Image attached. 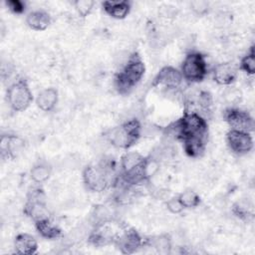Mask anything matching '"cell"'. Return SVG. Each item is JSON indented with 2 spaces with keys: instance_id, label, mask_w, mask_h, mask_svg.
Returning <instances> with one entry per match:
<instances>
[{
  "instance_id": "ba28073f",
  "label": "cell",
  "mask_w": 255,
  "mask_h": 255,
  "mask_svg": "<svg viewBox=\"0 0 255 255\" xmlns=\"http://www.w3.org/2000/svg\"><path fill=\"white\" fill-rule=\"evenodd\" d=\"M223 119L228 124L231 129L245 132L254 130V120L251 115L241 109L230 107L223 112Z\"/></svg>"
},
{
  "instance_id": "8992f818",
  "label": "cell",
  "mask_w": 255,
  "mask_h": 255,
  "mask_svg": "<svg viewBox=\"0 0 255 255\" xmlns=\"http://www.w3.org/2000/svg\"><path fill=\"white\" fill-rule=\"evenodd\" d=\"M23 211L24 214L34 222L50 218V211L46 203V195L42 188L34 187L28 191Z\"/></svg>"
},
{
  "instance_id": "d6a6232c",
  "label": "cell",
  "mask_w": 255,
  "mask_h": 255,
  "mask_svg": "<svg viewBox=\"0 0 255 255\" xmlns=\"http://www.w3.org/2000/svg\"><path fill=\"white\" fill-rule=\"evenodd\" d=\"M5 3L8 9L14 14H22L26 10V4L21 0H8Z\"/></svg>"
},
{
  "instance_id": "7a4b0ae2",
  "label": "cell",
  "mask_w": 255,
  "mask_h": 255,
  "mask_svg": "<svg viewBox=\"0 0 255 255\" xmlns=\"http://www.w3.org/2000/svg\"><path fill=\"white\" fill-rule=\"evenodd\" d=\"M207 122L196 112L185 110L182 117L167 127L166 130L176 138L182 140L189 136H207Z\"/></svg>"
},
{
  "instance_id": "cb8c5ba5",
  "label": "cell",
  "mask_w": 255,
  "mask_h": 255,
  "mask_svg": "<svg viewBox=\"0 0 255 255\" xmlns=\"http://www.w3.org/2000/svg\"><path fill=\"white\" fill-rule=\"evenodd\" d=\"M233 214L242 220H249L254 216L253 205L247 199H240L232 206Z\"/></svg>"
},
{
  "instance_id": "f1b7e54d",
  "label": "cell",
  "mask_w": 255,
  "mask_h": 255,
  "mask_svg": "<svg viewBox=\"0 0 255 255\" xmlns=\"http://www.w3.org/2000/svg\"><path fill=\"white\" fill-rule=\"evenodd\" d=\"M223 98L228 104L237 105L242 100V92L235 87H229L224 91Z\"/></svg>"
},
{
  "instance_id": "277c9868",
  "label": "cell",
  "mask_w": 255,
  "mask_h": 255,
  "mask_svg": "<svg viewBox=\"0 0 255 255\" xmlns=\"http://www.w3.org/2000/svg\"><path fill=\"white\" fill-rule=\"evenodd\" d=\"M110 163H101L98 165L90 164L83 171V180L86 187L93 192H102L109 186L110 173L113 169Z\"/></svg>"
},
{
  "instance_id": "44dd1931",
  "label": "cell",
  "mask_w": 255,
  "mask_h": 255,
  "mask_svg": "<svg viewBox=\"0 0 255 255\" xmlns=\"http://www.w3.org/2000/svg\"><path fill=\"white\" fill-rule=\"evenodd\" d=\"M92 220L94 225L116 220L115 210L112 206L106 204H98L93 209Z\"/></svg>"
},
{
  "instance_id": "484cf974",
  "label": "cell",
  "mask_w": 255,
  "mask_h": 255,
  "mask_svg": "<svg viewBox=\"0 0 255 255\" xmlns=\"http://www.w3.org/2000/svg\"><path fill=\"white\" fill-rule=\"evenodd\" d=\"M177 196L184 208H195L201 202L200 196L192 189H185L184 191L180 192Z\"/></svg>"
},
{
  "instance_id": "603a6c76",
  "label": "cell",
  "mask_w": 255,
  "mask_h": 255,
  "mask_svg": "<svg viewBox=\"0 0 255 255\" xmlns=\"http://www.w3.org/2000/svg\"><path fill=\"white\" fill-rule=\"evenodd\" d=\"M144 156L141 155L140 153L136 152V151H129L127 152L123 155L122 157V161H121V166H122V172H128L134 168H136L137 166H139L143 160H144Z\"/></svg>"
},
{
  "instance_id": "1f68e13d",
  "label": "cell",
  "mask_w": 255,
  "mask_h": 255,
  "mask_svg": "<svg viewBox=\"0 0 255 255\" xmlns=\"http://www.w3.org/2000/svg\"><path fill=\"white\" fill-rule=\"evenodd\" d=\"M197 103H198V106H200V108L202 110L207 111L212 105V96H211V94L207 91H201L198 95Z\"/></svg>"
},
{
  "instance_id": "83f0119b",
  "label": "cell",
  "mask_w": 255,
  "mask_h": 255,
  "mask_svg": "<svg viewBox=\"0 0 255 255\" xmlns=\"http://www.w3.org/2000/svg\"><path fill=\"white\" fill-rule=\"evenodd\" d=\"M95 6L93 0H77L74 2V7L81 17L88 16Z\"/></svg>"
},
{
  "instance_id": "f546056e",
  "label": "cell",
  "mask_w": 255,
  "mask_h": 255,
  "mask_svg": "<svg viewBox=\"0 0 255 255\" xmlns=\"http://www.w3.org/2000/svg\"><path fill=\"white\" fill-rule=\"evenodd\" d=\"M191 11L197 16H203L209 11V3L204 0H194L189 3Z\"/></svg>"
},
{
  "instance_id": "3957f363",
  "label": "cell",
  "mask_w": 255,
  "mask_h": 255,
  "mask_svg": "<svg viewBox=\"0 0 255 255\" xmlns=\"http://www.w3.org/2000/svg\"><path fill=\"white\" fill-rule=\"evenodd\" d=\"M141 130L140 122L137 119H129L122 125L109 129L105 136L113 146L127 149L138 140Z\"/></svg>"
},
{
  "instance_id": "ffe728a7",
  "label": "cell",
  "mask_w": 255,
  "mask_h": 255,
  "mask_svg": "<svg viewBox=\"0 0 255 255\" xmlns=\"http://www.w3.org/2000/svg\"><path fill=\"white\" fill-rule=\"evenodd\" d=\"M35 227L37 232L40 234V236L45 239L52 240L62 236L61 228L55 223H53L50 218L35 222Z\"/></svg>"
},
{
  "instance_id": "5bb4252c",
  "label": "cell",
  "mask_w": 255,
  "mask_h": 255,
  "mask_svg": "<svg viewBox=\"0 0 255 255\" xmlns=\"http://www.w3.org/2000/svg\"><path fill=\"white\" fill-rule=\"evenodd\" d=\"M213 80L221 86H230L237 78V68L230 62L217 64L212 72Z\"/></svg>"
},
{
  "instance_id": "e0dca14e",
  "label": "cell",
  "mask_w": 255,
  "mask_h": 255,
  "mask_svg": "<svg viewBox=\"0 0 255 255\" xmlns=\"http://www.w3.org/2000/svg\"><path fill=\"white\" fill-rule=\"evenodd\" d=\"M52 22L50 14L44 10H36L30 12L26 17V24L35 31L46 30Z\"/></svg>"
},
{
  "instance_id": "9c48e42d",
  "label": "cell",
  "mask_w": 255,
  "mask_h": 255,
  "mask_svg": "<svg viewBox=\"0 0 255 255\" xmlns=\"http://www.w3.org/2000/svg\"><path fill=\"white\" fill-rule=\"evenodd\" d=\"M116 223H117V219L110 222L94 225L93 230L89 234L88 241L96 247H102L112 243L114 244L116 239L122 232L120 231V233H118L116 231V228L114 227Z\"/></svg>"
},
{
  "instance_id": "8fae6325",
  "label": "cell",
  "mask_w": 255,
  "mask_h": 255,
  "mask_svg": "<svg viewBox=\"0 0 255 255\" xmlns=\"http://www.w3.org/2000/svg\"><path fill=\"white\" fill-rule=\"evenodd\" d=\"M226 141L231 151L238 155L246 154L253 148V138L250 132L230 129L226 134Z\"/></svg>"
},
{
  "instance_id": "7c38bea8",
  "label": "cell",
  "mask_w": 255,
  "mask_h": 255,
  "mask_svg": "<svg viewBox=\"0 0 255 255\" xmlns=\"http://www.w3.org/2000/svg\"><path fill=\"white\" fill-rule=\"evenodd\" d=\"M183 78L177 69L171 66H165L153 78L151 87H164L166 89H176L180 86Z\"/></svg>"
},
{
  "instance_id": "d4e9b609",
  "label": "cell",
  "mask_w": 255,
  "mask_h": 255,
  "mask_svg": "<svg viewBox=\"0 0 255 255\" xmlns=\"http://www.w3.org/2000/svg\"><path fill=\"white\" fill-rule=\"evenodd\" d=\"M52 172V167L46 162L36 163L30 170V177L36 183H42L49 179Z\"/></svg>"
},
{
  "instance_id": "52a82bcc",
  "label": "cell",
  "mask_w": 255,
  "mask_h": 255,
  "mask_svg": "<svg viewBox=\"0 0 255 255\" xmlns=\"http://www.w3.org/2000/svg\"><path fill=\"white\" fill-rule=\"evenodd\" d=\"M7 101L12 111H25L33 101L32 92L28 83L24 79H19L12 83L7 90Z\"/></svg>"
},
{
  "instance_id": "6da1fadb",
  "label": "cell",
  "mask_w": 255,
  "mask_h": 255,
  "mask_svg": "<svg viewBox=\"0 0 255 255\" xmlns=\"http://www.w3.org/2000/svg\"><path fill=\"white\" fill-rule=\"evenodd\" d=\"M145 72V66L138 53L130 54L122 69L116 74L115 87L121 95L129 94L141 80Z\"/></svg>"
},
{
  "instance_id": "30bf717a",
  "label": "cell",
  "mask_w": 255,
  "mask_h": 255,
  "mask_svg": "<svg viewBox=\"0 0 255 255\" xmlns=\"http://www.w3.org/2000/svg\"><path fill=\"white\" fill-rule=\"evenodd\" d=\"M143 238L134 228L125 226L114 244L121 253L132 254L143 246Z\"/></svg>"
},
{
  "instance_id": "2e32d148",
  "label": "cell",
  "mask_w": 255,
  "mask_h": 255,
  "mask_svg": "<svg viewBox=\"0 0 255 255\" xmlns=\"http://www.w3.org/2000/svg\"><path fill=\"white\" fill-rule=\"evenodd\" d=\"M104 11L115 19H125L130 11L131 3L129 1H104L102 3Z\"/></svg>"
},
{
  "instance_id": "7402d4cb",
  "label": "cell",
  "mask_w": 255,
  "mask_h": 255,
  "mask_svg": "<svg viewBox=\"0 0 255 255\" xmlns=\"http://www.w3.org/2000/svg\"><path fill=\"white\" fill-rule=\"evenodd\" d=\"M144 244L153 247L159 253H169L171 249V238L168 234H160L145 239L143 245Z\"/></svg>"
},
{
  "instance_id": "9a60e30c",
  "label": "cell",
  "mask_w": 255,
  "mask_h": 255,
  "mask_svg": "<svg viewBox=\"0 0 255 255\" xmlns=\"http://www.w3.org/2000/svg\"><path fill=\"white\" fill-rule=\"evenodd\" d=\"M14 249L17 254L32 255L37 252L38 243L33 235L20 233L14 239Z\"/></svg>"
},
{
  "instance_id": "4dcf8cb0",
  "label": "cell",
  "mask_w": 255,
  "mask_h": 255,
  "mask_svg": "<svg viewBox=\"0 0 255 255\" xmlns=\"http://www.w3.org/2000/svg\"><path fill=\"white\" fill-rule=\"evenodd\" d=\"M166 208L173 214H177V213H180L184 207L182 206V204L180 203L179 199H178V196L175 195V196H171L167 199L166 201Z\"/></svg>"
},
{
  "instance_id": "5b68a950",
  "label": "cell",
  "mask_w": 255,
  "mask_h": 255,
  "mask_svg": "<svg viewBox=\"0 0 255 255\" xmlns=\"http://www.w3.org/2000/svg\"><path fill=\"white\" fill-rule=\"evenodd\" d=\"M180 73L182 78L189 83H199L207 75V64L205 57L200 52H189L186 54Z\"/></svg>"
},
{
  "instance_id": "ac0fdd59",
  "label": "cell",
  "mask_w": 255,
  "mask_h": 255,
  "mask_svg": "<svg viewBox=\"0 0 255 255\" xmlns=\"http://www.w3.org/2000/svg\"><path fill=\"white\" fill-rule=\"evenodd\" d=\"M58 99V91L55 88H47L38 94L36 98V105L41 111L50 112L56 107Z\"/></svg>"
},
{
  "instance_id": "d6986e66",
  "label": "cell",
  "mask_w": 255,
  "mask_h": 255,
  "mask_svg": "<svg viewBox=\"0 0 255 255\" xmlns=\"http://www.w3.org/2000/svg\"><path fill=\"white\" fill-rule=\"evenodd\" d=\"M183 149L190 157H199L203 154L206 144V136H189L181 140Z\"/></svg>"
},
{
  "instance_id": "4316f807",
  "label": "cell",
  "mask_w": 255,
  "mask_h": 255,
  "mask_svg": "<svg viewBox=\"0 0 255 255\" xmlns=\"http://www.w3.org/2000/svg\"><path fill=\"white\" fill-rule=\"evenodd\" d=\"M240 69L244 71L247 75L253 76L255 73V54H254V47L252 46L250 52L245 55L240 62Z\"/></svg>"
},
{
  "instance_id": "4fadbf2b",
  "label": "cell",
  "mask_w": 255,
  "mask_h": 255,
  "mask_svg": "<svg viewBox=\"0 0 255 255\" xmlns=\"http://www.w3.org/2000/svg\"><path fill=\"white\" fill-rule=\"evenodd\" d=\"M25 146L24 140L15 134H2L0 151L2 158H16Z\"/></svg>"
}]
</instances>
